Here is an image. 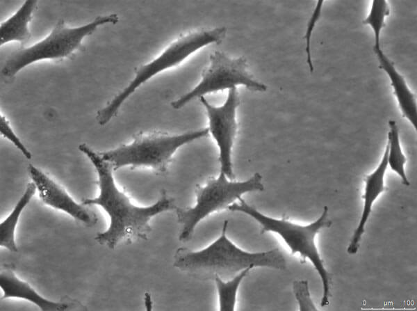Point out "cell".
Returning a JSON list of instances; mask_svg holds the SVG:
<instances>
[{"label":"cell","instance_id":"cell-1","mask_svg":"<svg viewBox=\"0 0 417 311\" xmlns=\"http://www.w3.org/2000/svg\"><path fill=\"white\" fill-rule=\"evenodd\" d=\"M79 149L95 166L99 187V195L97 198L85 199L82 204L85 206L99 205L110 217L108 228L95 237L99 244L113 249L122 240H147L152 232L150 220L159 214L177 208L174 199L168 197L165 191L150 206L133 205L129 198L116 186L112 165L85 143L80 144Z\"/></svg>","mask_w":417,"mask_h":311},{"label":"cell","instance_id":"cell-2","mask_svg":"<svg viewBox=\"0 0 417 311\" xmlns=\"http://www.w3.org/2000/svg\"><path fill=\"white\" fill-rule=\"evenodd\" d=\"M227 225L228 221H224L220 236L201 250L186 247L177 249L173 266L193 276L207 278L234 277L247 268L286 269V261L279 248L257 253L243 250L227 237Z\"/></svg>","mask_w":417,"mask_h":311},{"label":"cell","instance_id":"cell-3","mask_svg":"<svg viewBox=\"0 0 417 311\" xmlns=\"http://www.w3.org/2000/svg\"><path fill=\"white\" fill-rule=\"evenodd\" d=\"M239 202L230 205L231 212H241L250 216L261 226V233L267 232L277 233L284 239L291 250V254L299 253L304 258H308L320 277L322 284V297L320 305L325 307L329 303L332 278L326 270L315 244L316 234L323 228H329L332 222L328 218V207L323 211L315 221L309 225H301L286 221L268 216L247 204L240 198Z\"/></svg>","mask_w":417,"mask_h":311},{"label":"cell","instance_id":"cell-4","mask_svg":"<svg viewBox=\"0 0 417 311\" xmlns=\"http://www.w3.org/2000/svg\"><path fill=\"white\" fill-rule=\"evenodd\" d=\"M225 27L200 29L180 35L159 56L136 70L133 79L105 107L97 113V121L105 125L116 115L123 103L143 83L156 74L181 63L199 49L220 42L225 36Z\"/></svg>","mask_w":417,"mask_h":311},{"label":"cell","instance_id":"cell-5","mask_svg":"<svg viewBox=\"0 0 417 311\" xmlns=\"http://www.w3.org/2000/svg\"><path fill=\"white\" fill-rule=\"evenodd\" d=\"M208 129H201L177 135L160 133L138 135L128 144L101 153L114 170L124 166L149 167L160 173H166L172 157L185 144L205 137Z\"/></svg>","mask_w":417,"mask_h":311},{"label":"cell","instance_id":"cell-6","mask_svg":"<svg viewBox=\"0 0 417 311\" xmlns=\"http://www.w3.org/2000/svg\"><path fill=\"white\" fill-rule=\"evenodd\" d=\"M118 20L116 14L100 15L86 24L70 28L60 19L45 38L11 54L2 67L1 74L10 78L34 62L67 57L79 49L83 38L92 34L99 26L116 24Z\"/></svg>","mask_w":417,"mask_h":311},{"label":"cell","instance_id":"cell-7","mask_svg":"<svg viewBox=\"0 0 417 311\" xmlns=\"http://www.w3.org/2000/svg\"><path fill=\"white\" fill-rule=\"evenodd\" d=\"M263 191L262 176L259 173H255L246 180L235 182L229 180L220 172L218 178L209 179L204 186L197 185L195 206L188 208L177 207L174 210L181 225L179 240L188 241L202 220L215 212L228 209L243 194Z\"/></svg>","mask_w":417,"mask_h":311},{"label":"cell","instance_id":"cell-8","mask_svg":"<svg viewBox=\"0 0 417 311\" xmlns=\"http://www.w3.org/2000/svg\"><path fill=\"white\" fill-rule=\"evenodd\" d=\"M247 67V60L243 56L233 58L224 52L215 51L211 54L210 63L204 70L199 83L190 91L173 101L172 107L180 109L194 99L238 86H243L252 91H265L267 86L255 79Z\"/></svg>","mask_w":417,"mask_h":311},{"label":"cell","instance_id":"cell-9","mask_svg":"<svg viewBox=\"0 0 417 311\" xmlns=\"http://www.w3.org/2000/svg\"><path fill=\"white\" fill-rule=\"evenodd\" d=\"M199 99L207 113L208 131L219 148L220 172L229 180H234L231 152L238 129L236 110L240 102L236 88L229 90L227 99L220 106L211 104L204 97Z\"/></svg>","mask_w":417,"mask_h":311},{"label":"cell","instance_id":"cell-10","mask_svg":"<svg viewBox=\"0 0 417 311\" xmlns=\"http://www.w3.org/2000/svg\"><path fill=\"white\" fill-rule=\"evenodd\" d=\"M28 172L36 186L40 200L44 204L61 210L86 225L95 223V217L85 205L76 202L63 188L42 171L29 164Z\"/></svg>","mask_w":417,"mask_h":311},{"label":"cell","instance_id":"cell-11","mask_svg":"<svg viewBox=\"0 0 417 311\" xmlns=\"http://www.w3.org/2000/svg\"><path fill=\"white\" fill-rule=\"evenodd\" d=\"M389 146L386 144L382 159L377 168L364 178L365 188L363 198V207L359 224L353 232L347 252L350 255L357 253L361 239L365 232V226L369 219L372 207L378 196L386 190L384 186V175L388 166Z\"/></svg>","mask_w":417,"mask_h":311},{"label":"cell","instance_id":"cell-12","mask_svg":"<svg viewBox=\"0 0 417 311\" xmlns=\"http://www.w3.org/2000/svg\"><path fill=\"white\" fill-rule=\"evenodd\" d=\"M0 287L3 292L1 299L23 298L34 303L42 311H63L68 308L66 303L51 301L40 296L28 283L19 279L8 267H4L1 271Z\"/></svg>","mask_w":417,"mask_h":311},{"label":"cell","instance_id":"cell-13","mask_svg":"<svg viewBox=\"0 0 417 311\" xmlns=\"http://www.w3.org/2000/svg\"><path fill=\"white\" fill-rule=\"evenodd\" d=\"M379 67L387 74L402 115L416 130L417 108L414 94L409 88L404 78L395 69L393 63L381 47H373Z\"/></svg>","mask_w":417,"mask_h":311},{"label":"cell","instance_id":"cell-14","mask_svg":"<svg viewBox=\"0 0 417 311\" xmlns=\"http://www.w3.org/2000/svg\"><path fill=\"white\" fill-rule=\"evenodd\" d=\"M36 6L37 1L27 0L14 15L1 24V45L11 41H17L22 45L28 42L31 35L28 24Z\"/></svg>","mask_w":417,"mask_h":311},{"label":"cell","instance_id":"cell-15","mask_svg":"<svg viewBox=\"0 0 417 311\" xmlns=\"http://www.w3.org/2000/svg\"><path fill=\"white\" fill-rule=\"evenodd\" d=\"M36 190L33 182L28 183L11 213L0 224V245L11 252L18 250L15 241V230L22 211L29 203Z\"/></svg>","mask_w":417,"mask_h":311},{"label":"cell","instance_id":"cell-16","mask_svg":"<svg viewBox=\"0 0 417 311\" xmlns=\"http://www.w3.org/2000/svg\"><path fill=\"white\" fill-rule=\"evenodd\" d=\"M389 131L388 133L387 141L389 146L388 165L392 170L400 177L403 184L409 186L410 182L404 170V164L407 159L401 148L398 127L394 120H389Z\"/></svg>","mask_w":417,"mask_h":311},{"label":"cell","instance_id":"cell-17","mask_svg":"<svg viewBox=\"0 0 417 311\" xmlns=\"http://www.w3.org/2000/svg\"><path fill=\"white\" fill-rule=\"evenodd\" d=\"M251 268H247L228 281H224L218 276H214L216 285L220 311H234L236 303V294L240 282L247 275Z\"/></svg>","mask_w":417,"mask_h":311},{"label":"cell","instance_id":"cell-18","mask_svg":"<svg viewBox=\"0 0 417 311\" xmlns=\"http://www.w3.org/2000/svg\"><path fill=\"white\" fill-rule=\"evenodd\" d=\"M390 9L387 1L374 0L368 15L363 24L369 25L373 31L375 43L373 47H381V32L384 26L386 17L389 15Z\"/></svg>","mask_w":417,"mask_h":311},{"label":"cell","instance_id":"cell-19","mask_svg":"<svg viewBox=\"0 0 417 311\" xmlns=\"http://www.w3.org/2000/svg\"><path fill=\"white\" fill-rule=\"evenodd\" d=\"M293 292L300 311H316L315 304L310 296L309 282L306 280H295L293 282Z\"/></svg>","mask_w":417,"mask_h":311},{"label":"cell","instance_id":"cell-20","mask_svg":"<svg viewBox=\"0 0 417 311\" xmlns=\"http://www.w3.org/2000/svg\"><path fill=\"white\" fill-rule=\"evenodd\" d=\"M324 1H318L317 4L313 11V13L307 23L306 33L304 35L305 39V51L306 54V63L311 72L313 71V65L311 58V41L314 28L319 20L322 12V4Z\"/></svg>","mask_w":417,"mask_h":311},{"label":"cell","instance_id":"cell-21","mask_svg":"<svg viewBox=\"0 0 417 311\" xmlns=\"http://www.w3.org/2000/svg\"><path fill=\"white\" fill-rule=\"evenodd\" d=\"M1 134L8 141H10L27 159L31 158V153L27 150L25 145L22 143L18 136L15 134L11 128L8 120L5 116L1 115L0 118Z\"/></svg>","mask_w":417,"mask_h":311},{"label":"cell","instance_id":"cell-22","mask_svg":"<svg viewBox=\"0 0 417 311\" xmlns=\"http://www.w3.org/2000/svg\"><path fill=\"white\" fill-rule=\"evenodd\" d=\"M145 303L147 310H151L152 306V302L150 294L149 293L145 294Z\"/></svg>","mask_w":417,"mask_h":311}]
</instances>
